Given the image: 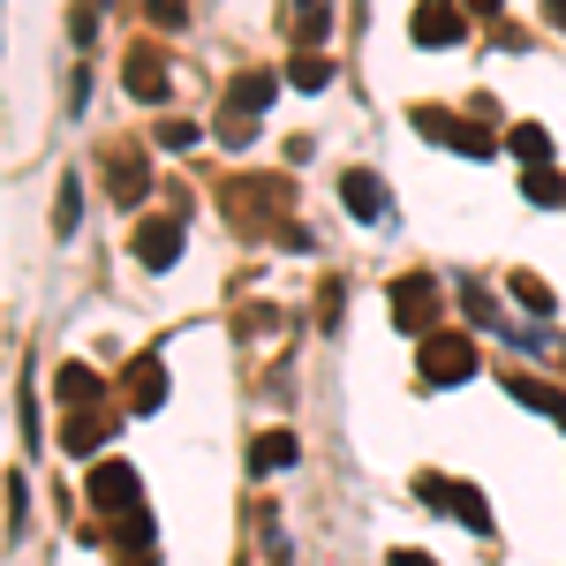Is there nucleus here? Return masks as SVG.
<instances>
[{"mask_svg": "<svg viewBox=\"0 0 566 566\" xmlns=\"http://www.w3.org/2000/svg\"><path fill=\"white\" fill-rule=\"evenodd\" d=\"M76 219H84V189L61 181V197H53V234H76Z\"/></svg>", "mask_w": 566, "mask_h": 566, "instance_id": "obj_20", "label": "nucleus"}, {"mask_svg": "<svg viewBox=\"0 0 566 566\" xmlns=\"http://www.w3.org/2000/svg\"><path fill=\"white\" fill-rule=\"evenodd\" d=\"M197 122H159V144H167V151H189V144H197Z\"/></svg>", "mask_w": 566, "mask_h": 566, "instance_id": "obj_25", "label": "nucleus"}, {"mask_svg": "<svg viewBox=\"0 0 566 566\" xmlns=\"http://www.w3.org/2000/svg\"><path fill=\"white\" fill-rule=\"evenodd\" d=\"M461 303H469V317H476V325H499V303H491L483 287H461Z\"/></svg>", "mask_w": 566, "mask_h": 566, "instance_id": "obj_26", "label": "nucleus"}, {"mask_svg": "<svg viewBox=\"0 0 566 566\" xmlns=\"http://www.w3.org/2000/svg\"><path fill=\"white\" fill-rule=\"evenodd\" d=\"M506 400H522V408H536V416H552L566 431V392L544 386V378H522V370H506Z\"/></svg>", "mask_w": 566, "mask_h": 566, "instance_id": "obj_9", "label": "nucleus"}, {"mask_svg": "<svg viewBox=\"0 0 566 566\" xmlns=\"http://www.w3.org/2000/svg\"><path fill=\"white\" fill-rule=\"evenodd\" d=\"M325 23H333V0H295V39L303 45L325 39Z\"/></svg>", "mask_w": 566, "mask_h": 566, "instance_id": "obj_17", "label": "nucleus"}, {"mask_svg": "<svg viewBox=\"0 0 566 566\" xmlns=\"http://www.w3.org/2000/svg\"><path fill=\"white\" fill-rule=\"evenodd\" d=\"M144 15H151L159 31H181V23H189V8H181V0H144Z\"/></svg>", "mask_w": 566, "mask_h": 566, "instance_id": "obj_24", "label": "nucleus"}, {"mask_svg": "<svg viewBox=\"0 0 566 566\" xmlns=\"http://www.w3.org/2000/svg\"><path fill=\"white\" fill-rule=\"evenodd\" d=\"M272 91H280V76H272V69H242V76L227 84V114H250V122H258L264 106H272Z\"/></svg>", "mask_w": 566, "mask_h": 566, "instance_id": "obj_8", "label": "nucleus"}, {"mask_svg": "<svg viewBox=\"0 0 566 566\" xmlns=\"http://www.w3.org/2000/svg\"><path fill=\"white\" fill-rule=\"evenodd\" d=\"M129 98H167V53H151V45H136L129 53Z\"/></svg>", "mask_w": 566, "mask_h": 566, "instance_id": "obj_10", "label": "nucleus"}, {"mask_svg": "<svg viewBox=\"0 0 566 566\" xmlns=\"http://www.w3.org/2000/svg\"><path fill=\"white\" fill-rule=\"evenodd\" d=\"M23 514H31V483L8 476V544H23Z\"/></svg>", "mask_w": 566, "mask_h": 566, "instance_id": "obj_22", "label": "nucleus"}, {"mask_svg": "<svg viewBox=\"0 0 566 566\" xmlns=\"http://www.w3.org/2000/svg\"><path fill=\"white\" fill-rule=\"evenodd\" d=\"M106 431H114V423H98V416H69L61 446H69V453H98V446H106Z\"/></svg>", "mask_w": 566, "mask_h": 566, "instance_id": "obj_16", "label": "nucleus"}, {"mask_svg": "<svg viewBox=\"0 0 566 566\" xmlns=\"http://www.w3.org/2000/svg\"><path fill=\"white\" fill-rule=\"evenodd\" d=\"M416 129L431 136V144H453V151H469V159H491V151H499V144H491L483 129H461L446 106H416Z\"/></svg>", "mask_w": 566, "mask_h": 566, "instance_id": "obj_5", "label": "nucleus"}, {"mask_svg": "<svg viewBox=\"0 0 566 566\" xmlns=\"http://www.w3.org/2000/svg\"><path fill=\"white\" fill-rule=\"evenodd\" d=\"M129 400L144 408V416H151V408L167 400V370H159V363H136V378H129Z\"/></svg>", "mask_w": 566, "mask_h": 566, "instance_id": "obj_15", "label": "nucleus"}, {"mask_svg": "<svg viewBox=\"0 0 566 566\" xmlns=\"http://www.w3.org/2000/svg\"><path fill=\"white\" fill-rule=\"evenodd\" d=\"M287 461H295V438H287V431H264L258 446H250V469H258V476H272V469H287Z\"/></svg>", "mask_w": 566, "mask_h": 566, "instance_id": "obj_13", "label": "nucleus"}, {"mask_svg": "<svg viewBox=\"0 0 566 566\" xmlns=\"http://www.w3.org/2000/svg\"><path fill=\"white\" fill-rule=\"evenodd\" d=\"M416 483H423V506H438V514H453L461 528L491 536V506H483L476 483H446V476H416Z\"/></svg>", "mask_w": 566, "mask_h": 566, "instance_id": "obj_2", "label": "nucleus"}, {"mask_svg": "<svg viewBox=\"0 0 566 566\" xmlns=\"http://www.w3.org/2000/svg\"><path fill=\"white\" fill-rule=\"evenodd\" d=\"M461 378H476V340L423 333V386H461Z\"/></svg>", "mask_w": 566, "mask_h": 566, "instance_id": "obj_1", "label": "nucleus"}, {"mask_svg": "<svg viewBox=\"0 0 566 566\" xmlns=\"http://www.w3.org/2000/svg\"><path fill=\"white\" fill-rule=\"evenodd\" d=\"M175 258H181V219H144L136 227V264L144 272H167Z\"/></svg>", "mask_w": 566, "mask_h": 566, "instance_id": "obj_6", "label": "nucleus"}, {"mask_svg": "<svg viewBox=\"0 0 566 566\" xmlns=\"http://www.w3.org/2000/svg\"><path fill=\"white\" fill-rule=\"evenodd\" d=\"M469 8H483V15H499V8H506V0H469Z\"/></svg>", "mask_w": 566, "mask_h": 566, "instance_id": "obj_29", "label": "nucleus"}, {"mask_svg": "<svg viewBox=\"0 0 566 566\" xmlns=\"http://www.w3.org/2000/svg\"><path fill=\"white\" fill-rule=\"evenodd\" d=\"M506 144H514V159H522V167H552V129L514 122V136H506Z\"/></svg>", "mask_w": 566, "mask_h": 566, "instance_id": "obj_12", "label": "nucleus"}, {"mask_svg": "<svg viewBox=\"0 0 566 566\" xmlns=\"http://www.w3.org/2000/svg\"><path fill=\"white\" fill-rule=\"evenodd\" d=\"M250 136H258V122H250V114H227V106H219V144H234V151H242Z\"/></svg>", "mask_w": 566, "mask_h": 566, "instance_id": "obj_23", "label": "nucleus"}, {"mask_svg": "<svg viewBox=\"0 0 566 566\" xmlns=\"http://www.w3.org/2000/svg\"><path fill=\"white\" fill-rule=\"evenodd\" d=\"M514 295H522V310H536V317H552V287H544V280H536V272H514Z\"/></svg>", "mask_w": 566, "mask_h": 566, "instance_id": "obj_21", "label": "nucleus"}, {"mask_svg": "<svg viewBox=\"0 0 566 566\" xmlns=\"http://www.w3.org/2000/svg\"><path fill=\"white\" fill-rule=\"evenodd\" d=\"M461 31H469V15L453 0H416V15H408V39L416 45H461Z\"/></svg>", "mask_w": 566, "mask_h": 566, "instance_id": "obj_4", "label": "nucleus"}, {"mask_svg": "<svg viewBox=\"0 0 566 566\" xmlns=\"http://www.w3.org/2000/svg\"><path fill=\"white\" fill-rule=\"evenodd\" d=\"M340 205H348L355 219H386V189H378V175H340Z\"/></svg>", "mask_w": 566, "mask_h": 566, "instance_id": "obj_11", "label": "nucleus"}, {"mask_svg": "<svg viewBox=\"0 0 566 566\" xmlns=\"http://www.w3.org/2000/svg\"><path fill=\"white\" fill-rule=\"evenodd\" d=\"M386 566H438V559H431V552H392Z\"/></svg>", "mask_w": 566, "mask_h": 566, "instance_id": "obj_27", "label": "nucleus"}, {"mask_svg": "<svg viewBox=\"0 0 566 566\" xmlns=\"http://www.w3.org/2000/svg\"><path fill=\"white\" fill-rule=\"evenodd\" d=\"M98 392H106V386L91 378L84 363H69V370H61V400H76V408H98Z\"/></svg>", "mask_w": 566, "mask_h": 566, "instance_id": "obj_18", "label": "nucleus"}, {"mask_svg": "<svg viewBox=\"0 0 566 566\" xmlns=\"http://www.w3.org/2000/svg\"><path fill=\"white\" fill-rule=\"evenodd\" d=\"M386 310H392V325H400V333H431V317H438V280H431V272L392 280Z\"/></svg>", "mask_w": 566, "mask_h": 566, "instance_id": "obj_3", "label": "nucleus"}, {"mask_svg": "<svg viewBox=\"0 0 566 566\" xmlns=\"http://www.w3.org/2000/svg\"><path fill=\"white\" fill-rule=\"evenodd\" d=\"M522 197H528V205H566V181L552 175V167H528V181H522Z\"/></svg>", "mask_w": 566, "mask_h": 566, "instance_id": "obj_19", "label": "nucleus"}, {"mask_svg": "<svg viewBox=\"0 0 566 566\" xmlns=\"http://www.w3.org/2000/svg\"><path fill=\"white\" fill-rule=\"evenodd\" d=\"M287 84H295V91H325V84H333V61H325L317 45H303L295 69H287Z\"/></svg>", "mask_w": 566, "mask_h": 566, "instance_id": "obj_14", "label": "nucleus"}, {"mask_svg": "<svg viewBox=\"0 0 566 566\" xmlns=\"http://www.w3.org/2000/svg\"><path fill=\"white\" fill-rule=\"evenodd\" d=\"M544 23H559V31H566V0H544Z\"/></svg>", "mask_w": 566, "mask_h": 566, "instance_id": "obj_28", "label": "nucleus"}, {"mask_svg": "<svg viewBox=\"0 0 566 566\" xmlns=\"http://www.w3.org/2000/svg\"><path fill=\"white\" fill-rule=\"evenodd\" d=\"M91 506L98 514H136V469H122V461L91 469Z\"/></svg>", "mask_w": 566, "mask_h": 566, "instance_id": "obj_7", "label": "nucleus"}]
</instances>
